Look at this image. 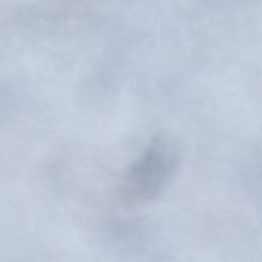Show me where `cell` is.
Instances as JSON below:
<instances>
[{"mask_svg": "<svg viewBox=\"0 0 262 262\" xmlns=\"http://www.w3.org/2000/svg\"><path fill=\"white\" fill-rule=\"evenodd\" d=\"M177 164L178 156L173 145L163 137L154 139L126 173L125 200L138 203L157 196L174 175Z\"/></svg>", "mask_w": 262, "mask_h": 262, "instance_id": "cell-1", "label": "cell"}, {"mask_svg": "<svg viewBox=\"0 0 262 262\" xmlns=\"http://www.w3.org/2000/svg\"><path fill=\"white\" fill-rule=\"evenodd\" d=\"M15 106L16 100L14 93L9 88L0 85V127L12 117Z\"/></svg>", "mask_w": 262, "mask_h": 262, "instance_id": "cell-2", "label": "cell"}]
</instances>
